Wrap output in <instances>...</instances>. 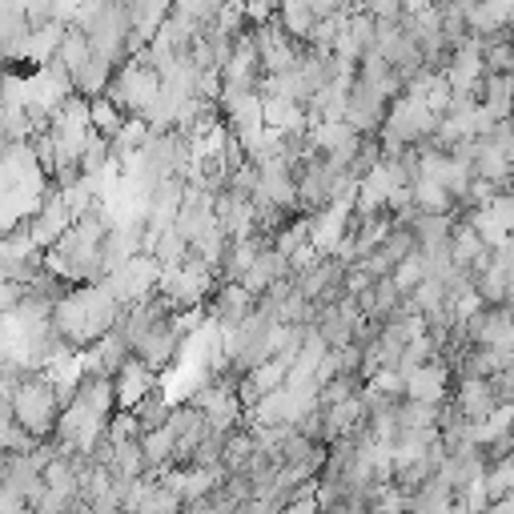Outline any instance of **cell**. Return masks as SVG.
Here are the masks:
<instances>
[{
    "label": "cell",
    "mask_w": 514,
    "mask_h": 514,
    "mask_svg": "<svg viewBox=\"0 0 514 514\" xmlns=\"http://www.w3.org/2000/svg\"><path fill=\"white\" fill-rule=\"evenodd\" d=\"M121 318H125V306H121V298L113 294L109 282L73 286V290L57 302V310H53V326H57V334H61L73 350L97 346L105 334L117 330Z\"/></svg>",
    "instance_id": "6da1fadb"
},
{
    "label": "cell",
    "mask_w": 514,
    "mask_h": 514,
    "mask_svg": "<svg viewBox=\"0 0 514 514\" xmlns=\"http://www.w3.org/2000/svg\"><path fill=\"white\" fill-rule=\"evenodd\" d=\"M161 89H165L161 73H157L145 57H133V61L117 65V77H113V85H109L105 97H113L129 117L153 121V113H157V105H161Z\"/></svg>",
    "instance_id": "7a4b0ae2"
},
{
    "label": "cell",
    "mask_w": 514,
    "mask_h": 514,
    "mask_svg": "<svg viewBox=\"0 0 514 514\" xmlns=\"http://www.w3.org/2000/svg\"><path fill=\"white\" fill-rule=\"evenodd\" d=\"M209 314H213V318H209L213 326H221L225 334H233V330H241V326L257 314V298H253L241 282H221L217 294H213Z\"/></svg>",
    "instance_id": "3957f363"
},
{
    "label": "cell",
    "mask_w": 514,
    "mask_h": 514,
    "mask_svg": "<svg viewBox=\"0 0 514 514\" xmlns=\"http://www.w3.org/2000/svg\"><path fill=\"white\" fill-rule=\"evenodd\" d=\"M450 398H454V406L462 410V418L474 422V426L486 422L494 410H502V398H498L494 378H462Z\"/></svg>",
    "instance_id": "277c9868"
},
{
    "label": "cell",
    "mask_w": 514,
    "mask_h": 514,
    "mask_svg": "<svg viewBox=\"0 0 514 514\" xmlns=\"http://www.w3.org/2000/svg\"><path fill=\"white\" fill-rule=\"evenodd\" d=\"M113 382H117V406H121V410H133L141 398H149V394L161 386V382H157V370L145 366L137 354H133V362H129Z\"/></svg>",
    "instance_id": "5b68a950"
},
{
    "label": "cell",
    "mask_w": 514,
    "mask_h": 514,
    "mask_svg": "<svg viewBox=\"0 0 514 514\" xmlns=\"http://www.w3.org/2000/svg\"><path fill=\"white\" fill-rule=\"evenodd\" d=\"M93 37L85 33V29H77V25H69V33H65V41H61V53H57V61L53 65H61L73 81H77V73H85V65L93 61Z\"/></svg>",
    "instance_id": "8992f818"
},
{
    "label": "cell",
    "mask_w": 514,
    "mask_h": 514,
    "mask_svg": "<svg viewBox=\"0 0 514 514\" xmlns=\"http://www.w3.org/2000/svg\"><path fill=\"white\" fill-rule=\"evenodd\" d=\"M278 21H282V29H286L294 41H302V45H310L314 25H318V17H314V9L306 5V0H286V5L278 9Z\"/></svg>",
    "instance_id": "52a82bcc"
},
{
    "label": "cell",
    "mask_w": 514,
    "mask_h": 514,
    "mask_svg": "<svg viewBox=\"0 0 514 514\" xmlns=\"http://www.w3.org/2000/svg\"><path fill=\"white\" fill-rule=\"evenodd\" d=\"M89 109H93V129H97L101 137H109V141H117V137H121V129L133 121V117L113 101V97H93V101H89Z\"/></svg>",
    "instance_id": "ba28073f"
},
{
    "label": "cell",
    "mask_w": 514,
    "mask_h": 514,
    "mask_svg": "<svg viewBox=\"0 0 514 514\" xmlns=\"http://www.w3.org/2000/svg\"><path fill=\"white\" fill-rule=\"evenodd\" d=\"M133 414H137V422H141V430H145V434H149V430H165V426H169V418H173L169 394L157 386L149 398H141V402L133 406Z\"/></svg>",
    "instance_id": "9c48e42d"
},
{
    "label": "cell",
    "mask_w": 514,
    "mask_h": 514,
    "mask_svg": "<svg viewBox=\"0 0 514 514\" xmlns=\"http://www.w3.org/2000/svg\"><path fill=\"white\" fill-rule=\"evenodd\" d=\"M422 282H426V257H422V249H414V253L406 257V262L394 270V286H398V290L410 298V294H414Z\"/></svg>",
    "instance_id": "30bf717a"
}]
</instances>
